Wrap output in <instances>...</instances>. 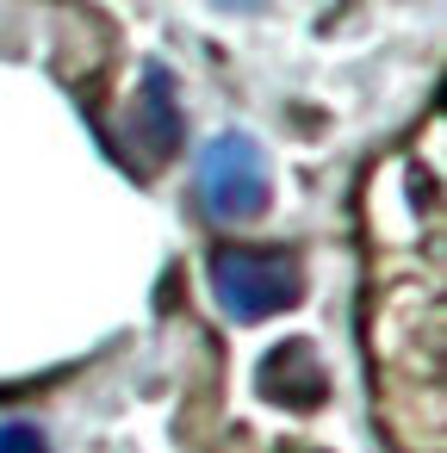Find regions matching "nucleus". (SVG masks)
Segmentation results:
<instances>
[{
  "instance_id": "nucleus-1",
  "label": "nucleus",
  "mask_w": 447,
  "mask_h": 453,
  "mask_svg": "<svg viewBox=\"0 0 447 453\" xmlns=\"http://www.w3.org/2000/svg\"><path fill=\"white\" fill-rule=\"evenodd\" d=\"M212 298L236 323H267L304 304V261L292 249H261V242H218L212 261Z\"/></svg>"
},
{
  "instance_id": "nucleus-2",
  "label": "nucleus",
  "mask_w": 447,
  "mask_h": 453,
  "mask_svg": "<svg viewBox=\"0 0 447 453\" xmlns=\"http://www.w3.org/2000/svg\"><path fill=\"white\" fill-rule=\"evenodd\" d=\"M193 199L212 224H255L274 199V180H267V156L249 131H218L205 150H199V168H193Z\"/></svg>"
},
{
  "instance_id": "nucleus-3",
  "label": "nucleus",
  "mask_w": 447,
  "mask_h": 453,
  "mask_svg": "<svg viewBox=\"0 0 447 453\" xmlns=\"http://www.w3.org/2000/svg\"><path fill=\"white\" fill-rule=\"evenodd\" d=\"M125 137L143 150V162H168L181 150V100H174V75L162 63H143V88L131 100Z\"/></svg>"
},
{
  "instance_id": "nucleus-4",
  "label": "nucleus",
  "mask_w": 447,
  "mask_h": 453,
  "mask_svg": "<svg viewBox=\"0 0 447 453\" xmlns=\"http://www.w3.org/2000/svg\"><path fill=\"white\" fill-rule=\"evenodd\" d=\"M261 397L280 403V410H317L329 397V372H323V360H317V348L304 335L280 342L261 360Z\"/></svg>"
},
{
  "instance_id": "nucleus-5",
  "label": "nucleus",
  "mask_w": 447,
  "mask_h": 453,
  "mask_svg": "<svg viewBox=\"0 0 447 453\" xmlns=\"http://www.w3.org/2000/svg\"><path fill=\"white\" fill-rule=\"evenodd\" d=\"M0 453H50V434L26 416H7L0 422Z\"/></svg>"
},
{
  "instance_id": "nucleus-6",
  "label": "nucleus",
  "mask_w": 447,
  "mask_h": 453,
  "mask_svg": "<svg viewBox=\"0 0 447 453\" xmlns=\"http://www.w3.org/2000/svg\"><path fill=\"white\" fill-rule=\"evenodd\" d=\"M218 7H230V13H255L261 0H218Z\"/></svg>"
}]
</instances>
